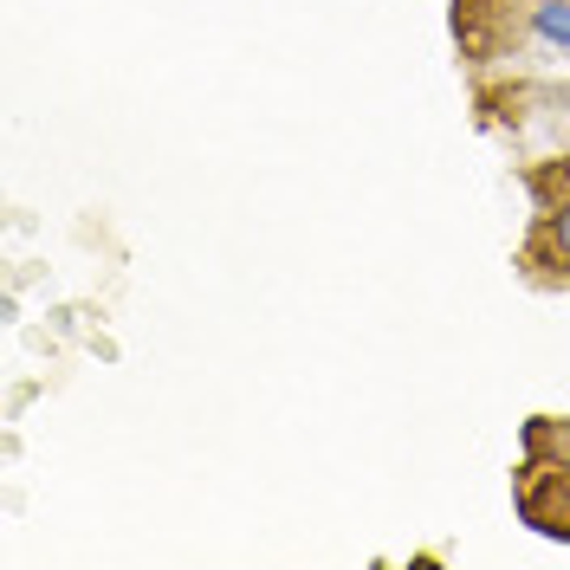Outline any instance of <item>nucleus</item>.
<instances>
[{
	"label": "nucleus",
	"instance_id": "1",
	"mask_svg": "<svg viewBox=\"0 0 570 570\" xmlns=\"http://www.w3.org/2000/svg\"><path fill=\"white\" fill-rule=\"evenodd\" d=\"M532 259L551 266V273H570V195H558L544 220H538V240H532Z\"/></svg>",
	"mask_w": 570,
	"mask_h": 570
},
{
	"label": "nucleus",
	"instance_id": "2",
	"mask_svg": "<svg viewBox=\"0 0 570 570\" xmlns=\"http://www.w3.org/2000/svg\"><path fill=\"white\" fill-rule=\"evenodd\" d=\"M525 27H532L544 46L570 52V0H532V7H525Z\"/></svg>",
	"mask_w": 570,
	"mask_h": 570
}]
</instances>
